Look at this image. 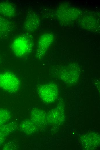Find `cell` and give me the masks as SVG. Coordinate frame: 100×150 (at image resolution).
<instances>
[{"label": "cell", "mask_w": 100, "mask_h": 150, "mask_svg": "<svg viewBox=\"0 0 100 150\" xmlns=\"http://www.w3.org/2000/svg\"><path fill=\"white\" fill-rule=\"evenodd\" d=\"M3 61V59L1 57V56L0 55V65L1 64L2 62Z\"/></svg>", "instance_id": "obj_17"}, {"label": "cell", "mask_w": 100, "mask_h": 150, "mask_svg": "<svg viewBox=\"0 0 100 150\" xmlns=\"http://www.w3.org/2000/svg\"><path fill=\"white\" fill-rule=\"evenodd\" d=\"M10 112L4 108L0 109V126L5 124L10 119Z\"/></svg>", "instance_id": "obj_16"}, {"label": "cell", "mask_w": 100, "mask_h": 150, "mask_svg": "<svg viewBox=\"0 0 100 150\" xmlns=\"http://www.w3.org/2000/svg\"><path fill=\"white\" fill-rule=\"evenodd\" d=\"M17 127V123L13 122L5 123L0 126V146L8 136L14 131Z\"/></svg>", "instance_id": "obj_14"}, {"label": "cell", "mask_w": 100, "mask_h": 150, "mask_svg": "<svg viewBox=\"0 0 100 150\" xmlns=\"http://www.w3.org/2000/svg\"><path fill=\"white\" fill-rule=\"evenodd\" d=\"M20 82L15 74L9 71L0 72V88L10 93H15L19 89Z\"/></svg>", "instance_id": "obj_2"}, {"label": "cell", "mask_w": 100, "mask_h": 150, "mask_svg": "<svg viewBox=\"0 0 100 150\" xmlns=\"http://www.w3.org/2000/svg\"><path fill=\"white\" fill-rule=\"evenodd\" d=\"M80 20V25L84 29L91 31L96 32L99 31V20L94 16H85Z\"/></svg>", "instance_id": "obj_11"}, {"label": "cell", "mask_w": 100, "mask_h": 150, "mask_svg": "<svg viewBox=\"0 0 100 150\" xmlns=\"http://www.w3.org/2000/svg\"><path fill=\"white\" fill-rule=\"evenodd\" d=\"M30 120L38 128L43 127L48 124L47 113L44 110L38 108L32 110Z\"/></svg>", "instance_id": "obj_9"}, {"label": "cell", "mask_w": 100, "mask_h": 150, "mask_svg": "<svg viewBox=\"0 0 100 150\" xmlns=\"http://www.w3.org/2000/svg\"><path fill=\"white\" fill-rule=\"evenodd\" d=\"M14 28L11 22L0 15V39L9 35Z\"/></svg>", "instance_id": "obj_12"}, {"label": "cell", "mask_w": 100, "mask_h": 150, "mask_svg": "<svg viewBox=\"0 0 100 150\" xmlns=\"http://www.w3.org/2000/svg\"><path fill=\"white\" fill-rule=\"evenodd\" d=\"M19 128L22 132L28 135L35 133L38 128L30 119H27L21 122Z\"/></svg>", "instance_id": "obj_15"}, {"label": "cell", "mask_w": 100, "mask_h": 150, "mask_svg": "<svg viewBox=\"0 0 100 150\" xmlns=\"http://www.w3.org/2000/svg\"><path fill=\"white\" fill-rule=\"evenodd\" d=\"M40 22V19L37 14L30 13L27 15L24 22L23 29L28 33L34 32L38 29Z\"/></svg>", "instance_id": "obj_10"}, {"label": "cell", "mask_w": 100, "mask_h": 150, "mask_svg": "<svg viewBox=\"0 0 100 150\" xmlns=\"http://www.w3.org/2000/svg\"><path fill=\"white\" fill-rule=\"evenodd\" d=\"M53 35L47 32L42 34L39 38L37 44L36 56L39 60H41L45 55L49 48L53 42Z\"/></svg>", "instance_id": "obj_6"}, {"label": "cell", "mask_w": 100, "mask_h": 150, "mask_svg": "<svg viewBox=\"0 0 100 150\" xmlns=\"http://www.w3.org/2000/svg\"><path fill=\"white\" fill-rule=\"evenodd\" d=\"M34 46L33 38L27 33L20 35L14 38L11 43L10 48L15 56L23 58L31 53Z\"/></svg>", "instance_id": "obj_1"}, {"label": "cell", "mask_w": 100, "mask_h": 150, "mask_svg": "<svg viewBox=\"0 0 100 150\" xmlns=\"http://www.w3.org/2000/svg\"><path fill=\"white\" fill-rule=\"evenodd\" d=\"M16 10L15 6L10 2H0V14L6 17L12 18L15 16Z\"/></svg>", "instance_id": "obj_13"}, {"label": "cell", "mask_w": 100, "mask_h": 150, "mask_svg": "<svg viewBox=\"0 0 100 150\" xmlns=\"http://www.w3.org/2000/svg\"><path fill=\"white\" fill-rule=\"evenodd\" d=\"M64 104L59 102L57 106L47 113L48 123L53 125H60L64 122L65 115Z\"/></svg>", "instance_id": "obj_7"}, {"label": "cell", "mask_w": 100, "mask_h": 150, "mask_svg": "<svg viewBox=\"0 0 100 150\" xmlns=\"http://www.w3.org/2000/svg\"><path fill=\"white\" fill-rule=\"evenodd\" d=\"M37 90L41 99L47 103L54 102L58 97V87L54 83L49 82L40 85L38 86Z\"/></svg>", "instance_id": "obj_3"}, {"label": "cell", "mask_w": 100, "mask_h": 150, "mask_svg": "<svg viewBox=\"0 0 100 150\" xmlns=\"http://www.w3.org/2000/svg\"><path fill=\"white\" fill-rule=\"evenodd\" d=\"M81 13V11L77 8L64 5L58 8L56 12V15L62 24L67 25L77 20Z\"/></svg>", "instance_id": "obj_4"}, {"label": "cell", "mask_w": 100, "mask_h": 150, "mask_svg": "<svg viewBox=\"0 0 100 150\" xmlns=\"http://www.w3.org/2000/svg\"><path fill=\"white\" fill-rule=\"evenodd\" d=\"M80 74V68L75 63H72L64 68L59 75L60 79L68 84H73L78 81Z\"/></svg>", "instance_id": "obj_5"}, {"label": "cell", "mask_w": 100, "mask_h": 150, "mask_svg": "<svg viewBox=\"0 0 100 150\" xmlns=\"http://www.w3.org/2000/svg\"><path fill=\"white\" fill-rule=\"evenodd\" d=\"M80 139L83 147L86 150H95L99 147L100 135L95 132L88 133L82 135Z\"/></svg>", "instance_id": "obj_8"}]
</instances>
